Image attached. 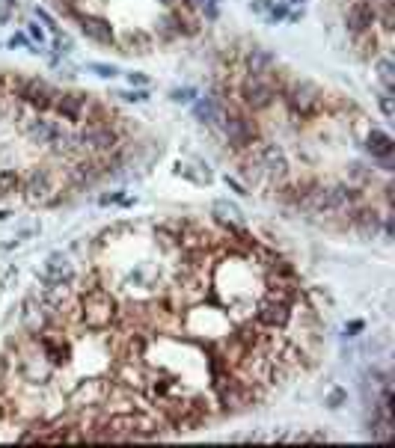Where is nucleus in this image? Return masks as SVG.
<instances>
[{"mask_svg": "<svg viewBox=\"0 0 395 448\" xmlns=\"http://www.w3.org/2000/svg\"><path fill=\"white\" fill-rule=\"evenodd\" d=\"M81 33L96 45H113V27L108 18H98V15H81Z\"/></svg>", "mask_w": 395, "mask_h": 448, "instance_id": "obj_17", "label": "nucleus"}, {"mask_svg": "<svg viewBox=\"0 0 395 448\" xmlns=\"http://www.w3.org/2000/svg\"><path fill=\"white\" fill-rule=\"evenodd\" d=\"M238 95L244 101V107L250 110H268L271 104L276 101V86L268 81V74L265 77H259V74H247L241 86H238Z\"/></svg>", "mask_w": 395, "mask_h": 448, "instance_id": "obj_6", "label": "nucleus"}, {"mask_svg": "<svg viewBox=\"0 0 395 448\" xmlns=\"http://www.w3.org/2000/svg\"><path fill=\"white\" fill-rule=\"evenodd\" d=\"M89 69L96 72L98 77H116V69H113V65H104V62H92Z\"/></svg>", "mask_w": 395, "mask_h": 448, "instance_id": "obj_31", "label": "nucleus"}, {"mask_svg": "<svg viewBox=\"0 0 395 448\" xmlns=\"http://www.w3.org/2000/svg\"><path fill=\"white\" fill-rule=\"evenodd\" d=\"M271 0H253V12H261V15H265V12H271Z\"/></svg>", "mask_w": 395, "mask_h": 448, "instance_id": "obj_39", "label": "nucleus"}, {"mask_svg": "<svg viewBox=\"0 0 395 448\" xmlns=\"http://www.w3.org/2000/svg\"><path fill=\"white\" fill-rule=\"evenodd\" d=\"M110 395L108 380H84L81 386L72 392V407L75 410H89V407H101Z\"/></svg>", "mask_w": 395, "mask_h": 448, "instance_id": "obj_13", "label": "nucleus"}, {"mask_svg": "<svg viewBox=\"0 0 395 448\" xmlns=\"http://www.w3.org/2000/svg\"><path fill=\"white\" fill-rule=\"evenodd\" d=\"M226 184H229V187H232V190H235V193H250V190H247V187H244V184H241V181H238V178H232V176H226Z\"/></svg>", "mask_w": 395, "mask_h": 448, "instance_id": "obj_41", "label": "nucleus"}, {"mask_svg": "<svg viewBox=\"0 0 395 448\" xmlns=\"http://www.w3.org/2000/svg\"><path fill=\"white\" fill-rule=\"evenodd\" d=\"M345 398H348V395L342 392V389H333V392H330V398H327V407H333V410H336V407L345 404Z\"/></svg>", "mask_w": 395, "mask_h": 448, "instance_id": "obj_34", "label": "nucleus"}, {"mask_svg": "<svg viewBox=\"0 0 395 448\" xmlns=\"http://www.w3.org/2000/svg\"><path fill=\"white\" fill-rule=\"evenodd\" d=\"M9 45H12V48H21V45H27V36H24V33H15V36L9 39Z\"/></svg>", "mask_w": 395, "mask_h": 448, "instance_id": "obj_43", "label": "nucleus"}, {"mask_svg": "<svg viewBox=\"0 0 395 448\" xmlns=\"http://www.w3.org/2000/svg\"><path fill=\"white\" fill-rule=\"evenodd\" d=\"M30 39H33V42H39V45H42L45 33H42V27H39V24H30Z\"/></svg>", "mask_w": 395, "mask_h": 448, "instance_id": "obj_42", "label": "nucleus"}, {"mask_svg": "<svg viewBox=\"0 0 395 448\" xmlns=\"http://www.w3.org/2000/svg\"><path fill=\"white\" fill-rule=\"evenodd\" d=\"M12 6H15V0H0V24L12 18Z\"/></svg>", "mask_w": 395, "mask_h": 448, "instance_id": "obj_32", "label": "nucleus"}, {"mask_svg": "<svg viewBox=\"0 0 395 448\" xmlns=\"http://www.w3.org/2000/svg\"><path fill=\"white\" fill-rule=\"evenodd\" d=\"M128 84H131V86H134V84H137V86H146V84H149V77H146V74H134V72H131V74H128Z\"/></svg>", "mask_w": 395, "mask_h": 448, "instance_id": "obj_38", "label": "nucleus"}, {"mask_svg": "<svg viewBox=\"0 0 395 448\" xmlns=\"http://www.w3.org/2000/svg\"><path fill=\"white\" fill-rule=\"evenodd\" d=\"M193 113H196V119H200V122H205V125H217V122H220V113H223V104L214 101L212 95H205V98L196 101Z\"/></svg>", "mask_w": 395, "mask_h": 448, "instance_id": "obj_23", "label": "nucleus"}, {"mask_svg": "<svg viewBox=\"0 0 395 448\" xmlns=\"http://www.w3.org/2000/svg\"><path fill=\"white\" fill-rule=\"evenodd\" d=\"M345 24L354 36H365L375 30V4L368 0H354L345 12Z\"/></svg>", "mask_w": 395, "mask_h": 448, "instance_id": "obj_15", "label": "nucleus"}, {"mask_svg": "<svg viewBox=\"0 0 395 448\" xmlns=\"http://www.w3.org/2000/svg\"><path fill=\"white\" fill-rule=\"evenodd\" d=\"M27 134L36 143H57L63 137V128L57 122H51V119H33V125L27 128Z\"/></svg>", "mask_w": 395, "mask_h": 448, "instance_id": "obj_21", "label": "nucleus"}, {"mask_svg": "<svg viewBox=\"0 0 395 448\" xmlns=\"http://www.w3.org/2000/svg\"><path fill=\"white\" fill-rule=\"evenodd\" d=\"M77 140L89 152H113L116 143H119V134L113 131L110 122H86L81 128V134H77Z\"/></svg>", "mask_w": 395, "mask_h": 448, "instance_id": "obj_9", "label": "nucleus"}, {"mask_svg": "<svg viewBox=\"0 0 395 448\" xmlns=\"http://www.w3.org/2000/svg\"><path fill=\"white\" fill-rule=\"evenodd\" d=\"M119 95H122L125 101H146L149 92H146V89H131V92H119Z\"/></svg>", "mask_w": 395, "mask_h": 448, "instance_id": "obj_33", "label": "nucleus"}, {"mask_svg": "<svg viewBox=\"0 0 395 448\" xmlns=\"http://www.w3.org/2000/svg\"><path fill=\"white\" fill-rule=\"evenodd\" d=\"M54 371L57 368L39 353V348L30 353H18V374L27 380V383H48V380L54 377Z\"/></svg>", "mask_w": 395, "mask_h": 448, "instance_id": "obj_12", "label": "nucleus"}, {"mask_svg": "<svg viewBox=\"0 0 395 448\" xmlns=\"http://www.w3.org/2000/svg\"><path fill=\"white\" fill-rule=\"evenodd\" d=\"M18 190H21V176L15 169H4V173H0V196H9Z\"/></svg>", "mask_w": 395, "mask_h": 448, "instance_id": "obj_27", "label": "nucleus"}, {"mask_svg": "<svg viewBox=\"0 0 395 448\" xmlns=\"http://www.w3.org/2000/svg\"><path fill=\"white\" fill-rule=\"evenodd\" d=\"M377 104H380V110H384L387 119H392V116H395V101H392L389 92H384V95H377Z\"/></svg>", "mask_w": 395, "mask_h": 448, "instance_id": "obj_29", "label": "nucleus"}, {"mask_svg": "<svg viewBox=\"0 0 395 448\" xmlns=\"http://www.w3.org/2000/svg\"><path fill=\"white\" fill-rule=\"evenodd\" d=\"M285 104L288 110L300 119H312V116H318V110L324 107V95L321 89L309 84V81H294L292 86L285 89Z\"/></svg>", "mask_w": 395, "mask_h": 448, "instance_id": "obj_5", "label": "nucleus"}, {"mask_svg": "<svg viewBox=\"0 0 395 448\" xmlns=\"http://www.w3.org/2000/svg\"><path fill=\"white\" fill-rule=\"evenodd\" d=\"M256 321L265 329H285L294 321V309L285 306L283 300H273V297L265 294V300L256 306Z\"/></svg>", "mask_w": 395, "mask_h": 448, "instance_id": "obj_10", "label": "nucleus"}, {"mask_svg": "<svg viewBox=\"0 0 395 448\" xmlns=\"http://www.w3.org/2000/svg\"><path fill=\"white\" fill-rule=\"evenodd\" d=\"M155 33H157V39H164V42H173L176 36H181V27H179L176 12H167L164 18H157V24H155Z\"/></svg>", "mask_w": 395, "mask_h": 448, "instance_id": "obj_24", "label": "nucleus"}, {"mask_svg": "<svg viewBox=\"0 0 395 448\" xmlns=\"http://www.w3.org/2000/svg\"><path fill=\"white\" fill-rule=\"evenodd\" d=\"M250 161L261 169V176H271L276 184H283L288 178V157L280 146H273V143L256 146L253 152H250Z\"/></svg>", "mask_w": 395, "mask_h": 448, "instance_id": "obj_7", "label": "nucleus"}, {"mask_svg": "<svg viewBox=\"0 0 395 448\" xmlns=\"http://www.w3.org/2000/svg\"><path fill=\"white\" fill-rule=\"evenodd\" d=\"M157 4H164V6H169V9H173V6L179 4V0H157Z\"/></svg>", "mask_w": 395, "mask_h": 448, "instance_id": "obj_44", "label": "nucleus"}, {"mask_svg": "<svg viewBox=\"0 0 395 448\" xmlns=\"http://www.w3.org/2000/svg\"><path fill=\"white\" fill-rule=\"evenodd\" d=\"M54 321H63V315L54 312L51 306H45L42 300L30 297L27 303H24V309H21V327H24V333H27L30 338L39 336V333H45V329L54 324Z\"/></svg>", "mask_w": 395, "mask_h": 448, "instance_id": "obj_8", "label": "nucleus"}, {"mask_svg": "<svg viewBox=\"0 0 395 448\" xmlns=\"http://www.w3.org/2000/svg\"><path fill=\"white\" fill-rule=\"evenodd\" d=\"M39 279H42V285H72L77 279V273L72 268L69 256L51 253L48 261H45V268H42V273H39Z\"/></svg>", "mask_w": 395, "mask_h": 448, "instance_id": "obj_14", "label": "nucleus"}, {"mask_svg": "<svg viewBox=\"0 0 395 448\" xmlns=\"http://www.w3.org/2000/svg\"><path fill=\"white\" fill-rule=\"evenodd\" d=\"M89 104V95L86 92H57V101H54V110L69 122H77L84 116Z\"/></svg>", "mask_w": 395, "mask_h": 448, "instance_id": "obj_16", "label": "nucleus"}, {"mask_svg": "<svg viewBox=\"0 0 395 448\" xmlns=\"http://www.w3.org/2000/svg\"><path fill=\"white\" fill-rule=\"evenodd\" d=\"M77 303H81L77 318H81V324L86 329H92V333H101V329H108L116 321V297L101 282L92 288H84Z\"/></svg>", "mask_w": 395, "mask_h": 448, "instance_id": "obj_1", "label": "nucleus"}, {"mask_svg": "<svg viewBox=\"0 0 395 448\" xmlns=\"http://www.w3.org/2000/svg\"><path fill=\"white\" fill-rule=\"evenodd\" d=\"M75 4H77V0H54V6H57L60 12H65V15H77Z\"/></svg>", "mask_w": 395, "mask_h": 448, "instance_id": "obj_35", "label": "nucleus"}, {"mask_svg": "<svg viewBox=\"0 0 395 448\" xmlns=\"http://www.w3.org/2000/svg\"><path fill=\"white\" fill-rule=\"evenodd\" d=\"M125 45H128V51H140V54H146V51L152 48V36L146 30H128L125 33Z\"/></svg>", "mask_w": 395, "mask_h": 448, "instance_id": "obj_25", "label": "nucleus"}, {"mask_svg": "<svg viewBox=\"0 0 395 448\" xmlns=\"http://www.w3.org/2000/svg\"><path fill=\"white\" fill-rule=\"evenodd\" d=\"M9 86L15 89V95L30 104V107L36 113H48L54 110V101H57V89L51 86L48 81H42V77H12Z\"/></svg>", "mask_w": 395, "mask_h": 448, "instance_id": "obj_3", "label": "nucleus"}, {"mask_svg": "<svg viewBox=\"0 0 395 448\" xmlns=\"http://www.w3.org/2000/svg\"><path fill=\"white\" fill-rule=\"evenodd\" d=\"M392 149H395V143H392V137L389 134H384V131H368L365 134V152L372 154V157H380V161H387V157L392 154Z\"/></svg>", "mask_w": 395, "mask_h": 448, "instance_id": "obj_20", "label": "nucleus"}, {"mask_svg": "<svg viewBox=\"0 0 395 448\" xmlns=\"http://www.w3.org/2000/svg\"><path fill=\"white\" fill-rule=\"evenodd\" d=\"M360 202V190L351 184H315L304 199V208L315 214H339V211H354Z\"/></svg>", "mask_w": 395, "mask_h": 448, "instance_id": "obj_2", "label": "nucleus"}, {"mask_svg": "<svg viewBox=\"0 0 395 448\" xmlns=\"http://www.w3.org/2000/svg\"><path fill=\"white\" fill-rule=\"evenodd\" d=\"M273 54L271 51H265V48H259V45H253L244 54V69H247V74H259V77H265V74H271L273 72Z\"/></svg>", "mask_w": 395, "mask_h": 448, "instance_id": "obj_18", "label": "nucleus"}, {"mask_svg": "<svg viewBox=\"0 0 395 448\" xmlns=\"http://www.w3.org/2000/svg\"><path fill=\"white\" fill-rule=\"evenodd\" d=\"M268 18H271V21H283V18H285V6H271Z\"/></svg>", "mask_w": 395, "mask_h": 448, "instance_id": "obj_40", "label": "nucleus"}, {"mask_svg": "<svg viewBox=\"0 0 395 448\" xmlns=\"http://www.w3.org/2000/svg\"><path fill=\"white\" fill-rule=\"evenodd\" d=\"M36 18H39V21H42V24H48V30H51V33H60V27H57V21H54V18H51V15H48V12H45L42 6H36Z\"/></svg>", "mask_w": 395, "mask_h": 448, "instance_id": "obj_30", "label": "nucleus"}, {"mask_svg": "<svg viewBox=\"0 0 395 448\" xmlns=\"http://www.w3.org/2000/svg\"><path fill=\"white\" fill-rule=\"evenodd\" d=\"M169 98H173V101H179V104H184V101H190V98H193V89H176Z\"/></svg>", "mask_w": 395, "mask_h": 448, "instance_id": "obj_36", "label": "nucleus"}, {"mask_svg": "<svg viewBox=\"0 0 395 448\" xmlns=\"http://www.w3.org/2000/svg\"><path fill=\"white\" fill-rule=\"evenodd\" d=\"M9 217V211H0V220H6Z\"/></svg>", "mask_w": 395, "mask_h": 448, "instance_id": "obj_45", "label": "nucleus"}, {"mask_svg": "<svg viewBox=\"0 0 395 448\" xmlns=\"http://www.w3.org/2000/svg\"><path fill=\"white\" fill-rule=\"evenodd\" d=\"M348 214H351V223L365 235V238H375V235L380 232V226H384L380 214H375V211H368V208H354V211H348Z\"/></svg>", "mask_w": 395, "mask_h": 448, "instance_id": "obj_19", "label": "nucleus"}, {"mask_svg": "<svg viewBox=\"0 0 395 448\" xmlns=\"http://www.w3.org/2000/svg\"><path fill=\"white\" fill-rule=\"evenodd\" d=\"M363 321H351V324H345V336H357V333H363Z\"/></svg>", "mask_w": 395, "mask_h": 448, "instance_id": "obj_37", "label": "nucleus"}, {"mask_svg": "<svg viewBox=\"0 0 395 448\" xmlns=\"http://www.w3.org/2000/svg\"><path fill=\"white\" fill-rule=\"evenodd\" d=\"M176 173L184 176V178H190V181H200V184H208V181H212V173H208V169H205V173H196V169L188 166V164H179Z\"/></svg>", "mask_w": 395, "mask_h": 448, "instance_id": "obj_28", "label": "nucleus"}, {"mask_svg": "<svg viewBox=\"0 0 395 448\" xmlns=\"http://www.w3.org/2000/svg\"><path fill=\"white\" fill-rule=\"evenodd\" d=\"M368 4H380V0H368Z\"/></svg>", "mask_w": 395, "mask_h": 448, "instance_id": "obj_47", "label": "nucleus"}, {"mask_svg": "<svg viewBox=\"0 0 395 448\" xmlns=\"http://www.w3.org/2000/svg\"><path fill=\"white\" fill-rule=\"evenodd\" d=\"M208 4H214V6H217V4H220V0H208Z\"/></svg>", "mask_w": 395, "mask_h": 448, "instance_id": "obj_46", "label": "nucleus"}, {"mask_svg": "<svg viewBox=\"0 0 395 448\" xmlns=\"http://www.w3.org/2000/svg\"><path fill=\"white\" fill-rule=\"evenodd\" d=\"M24 187V196H27V202H42V205H54L60 202V196H51L54 193V178H51L48 169H33L27 176V181L21 184Z\"/></svg>", "mask_w": 395, "mask_h": 448, "instance_id": "obj_11", "label": "nucleus"}, {"mask_svg": "<svg viewBox=\"0 0 395 448\" xmlns=\"http://www.w3.org/2000/svg\"><path fill=\"white\" fill-rule=\"evenodd\" d=\"M212 211H214V217H217V223H220L223 229H229V226H244V217H241L238 205H232V202H226V199H217Z\"/></svg>", "mask_w": 395, "mask_h": 448, "instance_id": "obj_22", "label": "nucleus"}, {"mask_svg": "<svg viewBox=\"0 0 395 448\" xmlns=\"http://www.w3.org/2000/svg\"><path fill=\"white\" fill-rule=\"evenodd\" d=\"M217 125H220V131H223V137H226V143H229L232 149H238V152L253 149V143L259 140V128H256V122L250 119V116H244V113L223 110Z\"/></svg>", "mask_w": 395, "mask_h": 448, "instance_id": "obj_4", "label": "nucleus"}, {"mask_svg": "<svg viewBox=\"0 0 395 448\" xmlns=\"http://www.w3.org/2000/svg\"><path fill=\"white\" fill-rule=\"evenodd\" d=\"M375 69H377V81L384 84V89L389 92V89L395 86V65H392V60H389V57H380Z\"/></svg>", "mask_w": 395, "mask_h": 448, "instance_id": "obj_26", "label": "nucleus"}]
</instances>
